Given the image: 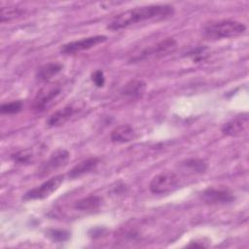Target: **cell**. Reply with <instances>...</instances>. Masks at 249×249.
Masks as SVG:
<instances>
[{
  "label": "cell",
  "mask_w": 249,
  "mask_h": 249,
  "mask_svg": "<svg viewBox=\"0 0 249 249\" xmlns=\"http://www.w3.org/2000/svg\"><path fill=\"white\" fill-rule=\"evenodd\" d=\"M173 13V6L168 4L142 6L124 11L117 15L109 22L107 28L110 30H120L123 28H126L132 24L146 20L163 19L172 16Z\"/></svg>",
  "instance_id": "6da1fadb"
},
{
  "label": "cell",
  "mask_w": 249,
  "mask_h": 249,
  "mask_svg": "<svg viewBox=\"0 0 249 249\" xmlns=\"http://www.w3.org/2000/svg\"><path fill=\"white\" fill-rule=\"evenodd\" d=\"M246 26L237 20L218 19L210 20L203 26V36L209 40H220L237 37L244 33Z\"/></svg>",
  "instance_id": "7a4b0ae2"
},
{
  "label": "cell",
  "mask_w": 249,
  "mask_h": 249,
  "mask_svg": "<svg viewBox=\"0 0 249 249\" xmlns=\"http://www.w3.org/2000/svg\"><path fill=\"white\" fill-rule=\"evenodd\" d=\"M176 48H177V42L175 39L165 38L164 40H161L157 44H154L152 46H149L143 49L141 52H139L133 57H131L129 61L132 63H135V62L144 61V60L158 59L162 56L168 55L169 53H172L176 50Z\"/></svg>",
  "instance_id": "3957f363"
},
{
  "label": "cell",
  "mask_w": 249,
  "mask_h": 249,
  "mask_svg": "<svg viewBox=\"0 0 249 249\" xmlns=\"http://www.w3.org/2000/svg\"><path fill=\"white\" fill-rule=\"evenodd\" d=\"M61 93V86L51 84L42 88L33 99L31 108L35 112H44L50 108Z\"/></svg>",
  "instance_id": "277c9868"
},
{
  "label": "cell",
  "mask_w": 249,
  "mask_h": 249,
  "mask_svg": "<svg viewBox=\"0 0 249 249\" xmlns=\"http://www.w3.org/2000/svg\"><path fill=\"white\" fill-rule=\"evenodd\" d=\"M70 154L65 149H56L53 151L48 160L43 161L38 169L37 176L38 177H46L53 171L65 166L69 160Z\"/></svg>",
  "instance_id": "5b68a950"
},
{
  "label": "cell",
  "mask_w": 249,
  "mask_h": 249,
  "mask_svg": "<svg viewBox=\"0 0 249 249\" xmlns=\"http://www.w3.org/2000/svg\"><path fill=\"white\" fill-rule=\"evenodd\" d=\"M64 176L63 175H56L52 177L51 179L45 181L40 186L33 188L27 191L23 196V200H36V199H44L49 197L53 192H55L59 186L63 183Z\"/></svg>",
  "instance_id": "8992f818"
},
{
  "label": "cell",
  "mask_w": 249,
  "mask_h": 249,
  "mask_svg": "<svg viewBox=\"0 0 249 249\" xmlns=\"http://www.w3.org/2000/svg\"><path fill=\"white\" fill-rule=\"evenodd\" d=\"M179 185V178L176 173L171 171L161 172L156 175L150 182L149 189L151 193L160 195L167 194L175 190Z\"/></svg>",
  "instance_id": "52a82bcc"
},
{
  "label": "cell",
  "mask_w": 249,
  "mask_h": 249,
  "mask_svg": "<svg viewBox=\"0 0 249 249\" xmlns=\"http://www.w3.org/2000/svg\"><path fill=\"white\" fill-rule=\"evenodd\" d=\"M106 40H107V36L105 35H94V36L82 38L80 40H75L67 44H64L63 46H61L60 52L63 54L77 53L94 48L95 46L105 42Z\"/></svg>",
  "instance_id": "ba28073f"
},
{
  "label": "cell",
  "mask_w": 249,
  "mask_h": 249,
  "mask_svg": "<svg viewBox=\"0 0 249 249\" xmlns=\"http://www.w3.org/2000/svg\"><path fill=\"white\" fill-rule=\"evenodd\" d=\"M249 126V116L247 113H242L235 116L229 122L223 124L221 131L227 136H240L248 131Z\"/></svg>",
  "instance_id": "9c48e42d"
},
{
  "label": "cell",
  "mask_w": 249,
  "mask_h": 249,
  "mask_svg": "<svg viewBox=\"0 0 249 249\" xmlns=\"http://www.w3.org/2000/svg\"><path fill=\"white\" fill-rule=\"evenodd\" d=\"M201 198L208 204H225L234 200V196L227 189L209 187L201 193Z\"/></svg>",
  "instance_id": "30bf717a"
},
{
  "label": "cell",
  "mask_w": 249,
  "mask_h": 249,
  "mask_svg": "<svg viewBox=\"0 0 249 249\" xmlns=\"http://www.w3.org/2000/svg\"><path fill=\"white\" fill-rule=\"evenodd\" d=\"M77 108L73 105H66L63 108L55 111L53 113L47 120L46 124L50 127L59 126L61 124H64L70 118L76 113Z\"/></svg>",
  "instance_id": "8fae6325"
},
{
  "label": "cell",
  "mask_w": 249,
  "mask_h": 249,
  "mask_svg": "<svg viewBox=\"0 0 249 249\" xmlns=\"http://www.w3.org/2000/svg\"><path fill=\"white\" fill-rule=\"evenodd\" d=\"M98 163H99V160L95 157L84 160L70 169V171L68 172V177L70 179H76L85 174H88L93 171L98 165Z\"/></svg>",
  "instance_id": "7c38bea8"
},
{
  "label": "cell",
  "mask_w": 249,
  "mask_h": 249,
  "mask_svg": "<svg viewBox=\"0 0 249 249\" xmlns=\"http://www.w3.org/2000/svg\"><path fill=\"white\" fill-rule=\"evenodd\" d=\"M135 138V131L129 124H121L115 127L110 133V139L113 143L123 144L130 142Z\"/></svg>",
  "instance_id": "4fadbf2b"
},
{
  "label": "cell",
  "mask_w": 249,
  "mask_h": 249,
  "mask_svg": "<svg viewBox=\"0 0 249 249\" xmlns=\"http://www.w3.org/2000/svg\"><path fill=\"white\" fill-rule=\"evenodd\" d=\"M146 87V83L142 80H131L123 87L121 93L125 97L138 98L144 94Z\"/></svg>",
  "instance_id": "5bb4252c"
},
{
  "label": "cell",
  "mask_w": 249,
  "mask_h": 249,
  "mask_svg": "<svg viewBox=\"0 0 249 249\" xmlns=\"http://www.w3.org/2000/svg\"><path fill=\"white\" fill-rule=\"evenodd\" d=\"M62 69V65L57 62H50L42 65L36 72V79L39 82H48L53 76L58 74Z\"/></svg>",
  "instance_id": "9a60e30c"
},
{
  "label": "cell",
  "mask_w": 249,
  "mask_h": 249,
  "mask_svg": "<svg viewBox=\"0 0 249 249\" xmlns=\"http://www.w3.org/2000/svg\"><path fill=\"white\" fill-rule=\"evenodd\" d=\"M102 203V198L98 196L90 195L78 199L74 203V208L79 211H93L99 208Z\"/></svg>",
  "instance_id": "2e32d148"
},
{
  "label": "cell",
  "mask_w": 249,
  "mask_h": 249,
  "mask_svg": "<svg viewBox=\"0 0 249 249\" xmlns=\"http://www.w3.org/2000/svg\"><path fill=\"white\" fill-rule=\"evenodd\" d=\"M181 167L184 171L189 173H202L206 170L207 165L204 160L200 159H188L181 162Z\"/></svg>",
  "instance_id": "e0dca14e"
},
{
  "label": "cell",
  "mask_w": 249,
  "mask_h": 249,
  "mask_svg": "<svg viewBox=\"0 0 249 249\" xmlns=\"http://www.w3.org/2000/svg\"><path fill=\"white\" fill-rule=\"evenodd\" d=\"M24 13V10L15 7V6H8V7H2L0 12V20L1 22H8L13 19H16L22 16Z\"/></svg>",
  "instance_id": "ac0fdd59"
},
{
  "label": "cell",
  "mask_w": 249,
  "mask_h": 249,
  "mask_svg": "<svg viewBox=\"0 0 249 249\" xmlns=\"http://www.w3.org/2000/svg\"><path fill=\"white\" fill-rule=\"evenodd\" d=\"M11 158L14 160V162H16L18 164H27V163L33 161L35 155H34L33 149L26 148V149H22L20 151H18L15 154H13L11 156Z\"/></svg>",
  "instance_id": "d6986e66"
},
{
  "label": "cell",
  "mask_w": 249,
  "mask_h": 249,
  "mask_svg": "<svg viewBox=\"0 0 249 249\" xmlns=\"http://www.w3.org/2000/svg\"><path fill=\"white\" fill-rule=\"evenodd\" d=\"M46 234L53 242H63L68 240L70 237L69 231L65 230H58V229H49L46 231Z\"/></svg>",
  "instance_id": "ffe728a7"
},
{
  "label": "cell",
  "mask_w": 249,
  "mask_h": 249,
  "mask_svg": "<svg viewBox=\"0 0 249 249\" xmlns=\"http://www.w3.org/2000/svg\"><path fill=\"white\" fill-rule=\"evenodd\" d=\"M23 103L21 100L11 101L7 103H3L0 106V112L2 114H17L22 110Z\"/></svg>",
  "instance_id": "44dd1931"
},
{
  "label": "cell",
  "mask_w": 249,
  "mask_h": 249,
  "mask_svg": "<svg viewBox=\"0 0 249 249\" xmlns=\"http://www.w3.org/2000/svg\"><path fill=\"white\" fill-rule=\"evenodd\" d=\"M91 80L93 82V84L98 87V88H101L104 86L105 84V76H104V73L102 70H95L92 75H91Z\"/></svg>",
  "instance_id": "7402d4cb"
}]
</instances>
